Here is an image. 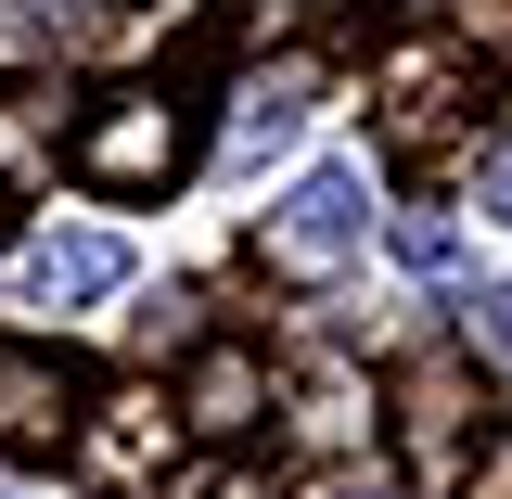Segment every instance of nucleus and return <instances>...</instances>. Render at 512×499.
<instances>
[{
    "label": "nucleus",
    "instance_id": "nucleus-9",
    "mask_svg": "<svg viewBox=\"0 0 512 499\" xmlns=\"http://www.w3.org/2000/svg\"><path fill=\"white\" fill-rule=\"evenodd\" d=\"M26 282H39L52 308H64V295H116V282H128V244H116V231H52V244L26 256Z\"/></svg>",
    "mask_w": 512,
    "mask_h": 499
},
{
    "label": "nucleus",
    "instance_id": "nucleus-15",
    "mask_svg": "<svg viewBox=\"0 0 512 499\" xmlns=\"http://www.w3.org/2000/svg\"><path fill=\"white\" fill-rule=\"evenodd\" d=\"M487 52H500V64H512V13H487Z\"/></svg>",
    "mask_w": 512,
    "mask_h": 499
},
{
    "label": "nucleus",
    "instance_id": "nucleus-12",
    "mask_svg": "<svg viewBox=\"0 0 512 499\" xmlns=\"http://www.w3.org/2000/svg\"><path fill=\"white\" fill-rule=\"evenodd\" d=\"M397 256H410V269H448V218H423V205H410V218H397Z\"/></svg>",
    "mask_w": 512,
    "mask_h": 499
},
{
    "label": "nucleus",
    "instance_id": "nucleus-4",
    "mask_svg": "<svg viewBox=\"0 0 512 499\" xmlns=\"http://www.w3.org/2000/svg\"><path fill=\"white\" fill-rule=\"evenodd\" d=\"M359 231H372V180H359V167H308V180L269 205L256 256H269L282 282H320V269H346V256H359Z\"/></svg>",
    "mask_w": 512,
    "mask_h": 499
},
{
    "label": "nucleus",
    "instance_id": "nucleus-13",
    "mask_svg": "<svg viewBox=\"0 0 512 499\" xmlns=\"http://www.w3.org/2000/svg\"><path fill=\"white\" fill-rule=\"evenodd\" d=\"M474 205H487V218H512V141H487V167H474Z\"/></svg>",
    "mask_w": 512,
    "mask_h": 499
},
{
    "label": "nucleus",
    "instance_id": "nucleus-3",
    "mask_svg": "<svg viewBox=\"0 0 512 499\" xmlns=\"http://www.w3.org/2000/svg\"><path fill=\"white\" fill-rule=\"evenodd\" d=\"M474 448H487V397H474V359H423V372L397 384V474L410 487H461L474 474Z\"/></svg>",
    "mask_w": 512,
    "mask_h": 499
},
{
    "label": "nucleus",
    "instance_id": "nucleus-7",
    "mask_svg": "<svg viewBox=\"0 0 512 499\" xmlns=\"http://www.w3.org/2000/svg\"><path fill=\"white\" fill-rule=\"evenodd\" d=\"M320 103V52H282V64H256L244 90H231V154H269V141H295Z\"/></svg>",
    "mask_w": 512,
    "mask_h": 499
},
{
    "label": "nucleus",
    "instance_id": "nucleus-5",
    "mask_svg": "<svg viewBox=\"0 0 512 499\" xmlns=\"http://www.w3.org/2000/svg\"><path fill=\"white\" fill-rule=\"evenodd\" d=\"M461 103H474V64L436 52V39L384 64V141H397V167H436L448 128H461Z\"/></svg>",
    "mask_w": 512,
    "mask_h": 499
},
{
    "label": "nucleus",
    "instance_id": "nucleus-16",
    "mask_svg": "<svg viewBox=\"0 0 512 499\" xmlns=\"http://www.w3.org/2000/svg\"><path fill=\"white\" fill-rule=\"evenodd\" d=\"M346 499H397V487H346Z\"/></svg>",
    "mask_w": 512,
    "mask_h": 499
},
{
    "label": "nucleus",
    "instance_id": "nucleus-2",
    "mask_svg": "<svg viewBox=\"0 0 512 499\" xmlns=\"http://www.w3.org/2000/svg\"><path fill=\"white\" fill-rule=\"evenodd\" d=\"M180 167H192V103L180 90H116L77 128V180L90 192H167Z\"/></svg>",
    "mask_w": 512,
    "mask_h": 499
},
{
    "label": "nucleus",
    "instance_id": "nucleus-8",
    "mask_svg": "<svg viewBox=\"0 0 512 499\" xmlns=\"http://www.w3.org/2000/svg\"><path fill=\"white\" fill-rule=\"evenodd\" d=\"M52 436H64V359L0 346V448H52Z\"/></svg>",
    "mask_w": 512,
    "mask_h": 499
},
{
    "label": "nucleus",
    "instance_id": "nucleus-6",
    "mask_svg": "<svg viewBox=\"0 0 512 499\" xmlns=\"http://www.w3.org/2000/svg\"><path fill=\"white\" fill-rule=\"evenodd\" d=\"M180 423L192 436H256V423H269V359H256V346H205L192 384H180Z\"/></svg>",
    "mask_w": 512,
    "mask_h": 499
},
{
    "label": "nucleus",
    "instance_id": "nucleus-14",
    "mask_svg": "<svg viewBox=\"0 0 512 499\" xmlns=\"http://www.w3.org/2000/svg\"><path fill=\"white\" fill-rule=\"evenodd\" d=\"M192 499H256V487H244V474H205V487H192Z\"/></svg>",
    "mask_w": 512,
    "mask_h": 499
},
{
    "label": "nucleus",
    "instance_id": "nucleus-11",
    "mask_svg": "<svg viewBox=\"0 0 512 499\" xmlns=\"http://www.w3.org/2000/svg\"><path fill=\"white\" fill-rule=\"evenodd\" d=\"M474 346L512 372V282H487V295H474Z\"/></svg>",
    "mask_w": 512,
    "mask_h": 499
},
{
    "label": "nucleus",
    "instance_id": "nucleus-10",
    "mask_svg": "<svg viewBox=\"0 0 512 499\" xmlns=\"http://www.w3.org/2000/svg\"><path fill=\"white\" fill-rule=\"evenodd\" d=\"M308 436H320V448H346V436H372V384L346 372V359H320V384H308Z\"/></svg>",
    "mask_w": 512,
    "mask_h": 499
},
{
    "label": "nucleus",
    "instance_id": "nucleus-1",
    "mask_svg": "<svg viewBox=\"0 0 512 499\" xmlns=\"http://www.w3.org/2000/svg\"><path fill=\"white\" fill-rule=\"evenodd\" d=\"M180 397H154V384H116V397H90L77 410V487L90 499H154L167 487V461H180Z\"/></svg>",
    "mask_w": 512,
    "mask_h": 499
}]
</instances>
